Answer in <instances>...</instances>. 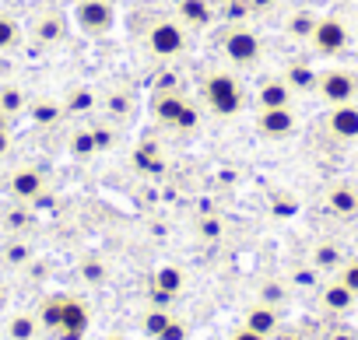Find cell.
<instances>
[{"label": "cell", "instance_id": "12", "mask_svg": "<svg viewBox=\"0 0 358 340\" xmlns=\"http://www.w3.org/2000/svg\"><path fill=\"white\" fill-rule=\"evenodd\" d=\"M355 302H358V295H355L351 288H344L337 277L327 281V284L320 288V309L330 312V316H344V312H351Z\"/></svg>", "mask_w": 358, "mask_h": 340}, {"label": "cell", "instance_id": "11", "mask_svg": "<svg viewBox=\"0 0 358 340\" xmlns=\"http://www.w3.org/2000/svg\"><path fill=\"white\" fill-rule=\"evenodd\" d=\"M257 130H260L264 137H271V140L288 137V133L295 130V112H292V105H281V109H260V116H257Z\"/></svg>", "mask_w": 358, "mask_h": 340}, {"label": "cell", "instance_id": "42", "mask_svg": "<svg viewBox=\"0 0 358 340\" xmlns=\"http://www.w3.org/2000/svg\"><path fill=\"white\" fill-rule=\"evenodd\" d=\"M8 119H11V116H4V112H0V130H8Z\"/></svg>", "mask_w": 358, "mask_h": 340}, {"label": "cell", "instance_id": "17", "mask_svg": "<svg viewBox=\"0 0 358 340\" xmlns=\"http://www.w3.org/2000/svg\"><path fill=\"white\" fill-rule=\"evenodd\" d=\"M344 249L337 246V242H316L313 246V267L320 270V274H337L341 267H344Z\"/></svg>", "mask_w": 358, "mask_h": 340}, {"label": "cell", "instance_id": "19", "mask_svg": "<svg viewBox=\"0 0 358 340\" xmlns=\"http://www.w3.org/2000/svg\"><path fill=\"white\" fill-rule=\"evenodd\" d=\"M64 102H57V98H36V102H29V116H32V123L36 126H57L60 119H64Z\"/></svg>", "mask_w": 358, "mask_h": 340}, {"label": "cell", "instance_id": "25", "mask_svg": "<svg viewBox=\"0 0 358 340\" xmlns=\"http://www.w3.org/2000/svg\"><path fill=\"white\" fill-rule=\"evenodd\" d=\"M22 109H29V98L18 84H4L0 88V112L4 116H18Z\"/></svg>", "mask_w": 358, "mask_h": 340}, {"label": "cell", "instance_id": "31", "mask_svg": "<svg viewBox=\"0 0 358 340\" xmlns=\"http://www.w3.org/2000/svg\"><path fill=\"white\" fill-rule=\"evenodd\" d=\"M71 151H74L78 158L95 154V137H92V130H78V133L71 137Z\"/></svg>", "mask_w": 358, "mask_h": 340}, {"label": "cell", "instance_id": "26", "mask_svg": "<svg viewBox=\"0 0 358 340\" xmlns=\"http://www.w3.org/2000/svg\"><path fill=\"white\" fill-rule=\"evenodd\" d=\"M169 319H172V312H169V309H162V305H151V309L144 312L141 326H144V333H148L151 340H158V333L169 326Z\"/></svg>", "mask_w": 358, "mask_h": 340}, {"label": "cell", "instance_id": "30", "mask_svg": "<svg viewBox=\"0 0 358 340\" xmlns=\"http://www.w3.org/2000/svg\"><path fill=\"white\" fill-rule=\"evenodd\" d=\"M197 235L208 239V242H218V239L225 235V221H222V218H201V221H197Z\"/></svg>", "mask_w": 358, "mask_h": 340}, {"label": "cell", "instance_id": "8", "mask_svg": "<svg viewBox=\"0 0 358 340\" xmlns=\"http://www.w3.org/2000/svg\"><path fill=\"white\" fill-rule=\"evenodd\" d=\"M8 193L15 200H39L46 193V172L36 165H25V168H15L11 179H8Z\"/></svg>", "mask_w": 358, "mask_h": 340}, {"label": "cell", "instance_id": "35", "mask_svg": "<svg viewBox=\"0 0 358 340\" xmlns=\"http://www.w3.org/2000/svg\"><path fill=\"white\" fill-rule=\"evenodd\" d=\"M92 137H95V151H109L116 144V130L113 126H92Z\"/></svg>", "mask_w": 358, "mask_h": 340}, {"label": "cell", "instance_id": "37", "mask_svg": "<svg viewBox=\"0 0 358 340\" xmlns=\"http://www.w3.org/2000/svg\"><path fill=\"white\" fill-rule=\"evenodd\" d=\"M29 260H32V249L29 246H8V263L18 267V263H29Z\"/></svg>", "mask_w": 358, "mask_h": 340}, {"label": "cell", "instance_id": "40", "mask_svg": "<svg viewBox=\"0 0 358 340\" xmlns=\"http://www.w3.org/2000/svg\"><path fill=\"white\" fill-rule=\"evenodd\" d=\"M8 151H11V133H8V130H0V158H4Z\"/></svg>", "mask_w": 358, "mask_h": 340}, {"label": "cell", "instance_id": "34", "mask_svg": "<svg viewBox=\"0 0 358 340\" xmlns=\"http://www.w3.org/2000/svg\"><path fill=\"white\" fill-rule=\"evenodd\" d=\"M187 337H190L187 323H183V319H176V316H172V319H169V326L158 333V340H187Z\"/></svg>", "mask_w": 358, "mask_h": 340}, {"label": "cell", "instance_id": "29", "mask_svg": "<svg viewBox=\"0 0 358 340\" xmlns=\"http://www.w3.org/2000/svg\"><path fill=\"white\" fill-rule=\"evenodd\" d=\"M260 302H267V305L281 309V305L288 302V284H281V281H267V284L260 288Z\"/></svg>", "mask_w": 358, "mask_h": 340}, {"label": "cell", "instance_id": "33", "mask_svg": "<svg viewBox=\"0 0 358 340\" xmlns=\"http://www.w3.org/2000/svg\"><path fill=\"white\" fill-rule=\"evenodd\" d=\"M81 277H85L88 284H102V281L109 277V270H106V263H99V260H85V263H81Z\"/></svg>", "mask_w": 358, "mask_h": 340}, {"label": "cell", "instance_id": "41", "mask_svg": "<svg viewBox=\"0 0 358 340\" xmlns=\"http://www.w3.org/2000/svg\"><path fill=\"white\" fill-rule=\"evenodd\" d=\"M330 340H355V333H351V330H337Z\"/></svg>", "mask_w": 358, "mask_h": 340}, {"label": "cell", "instance_id": "44", "mask_svg": "<svg viewBox=\"0 0 358 340\" xmlns=\"http://www.w3.org/2000/svg\"><path fill=\"white\" fill-rule=\"evenodd\" d=\"M355 168H358V158H355Z\"/></svg>", "mask_w": 358, "mask_h": 340}, {"label": "cell", "instance_id": "16", "mask_svg": "<svg viewBox=\"0 0 358 340\" xmlns=\"http://www.w3.org/2000/svg\"><path fill=\"white\" fill-rule=\"evenodd\" d=\"M215 18L211 0H179V22L187 29H208Z\"/></svg>", "mask_w": 358, "mask_h": 340}, {"label": "cell", "instance_id": "24", "mask_svg": "<svg viewBox=\"0 0 358 340\" xmlns=\"http://www.w3.org/2000/svg\"><path fill=\"white\" fill-rule=\"evenodd\" d=\"M316 15L313 11H295L292 18H288V25H285V32L292 36V39H313V32H316Z\"/></svg>", "mask_w": 358, "mask_h": 340}, {"label": "cell", "instance_id": "18", "mask_svg": "<svg viewBox=\"0 0 358 340\" xmlns=\"http://www.w3.org/2000/svg\"><path fill=\"white\" fill-rule=\"evenodd\" d=\"M257 98H260V109H281V105H292V88L285 77H271L264 81Z\"/></svg>", "mask_w": 358, "mask_h": 340}, {"label": "cell", "instance_id": "3", "mask_svg": "<svg viewBox=\"0 0 358 340\" xmlns=\"http://www.w3.org/2000/svg\"><path fill=\"white\" fill-rule=\"evenodd\" d=\"M316 95L327 105H348V102L358 98V77L344 67H327L316 77Z\"/></svg>", "mask_w": 358, "mask_h": 340}, {"label": "cell", "instance_id": "15", "mask_svg": "<svg viewBox=\"0 0 358 340\" xmlns=\"http://www.w3.org/2000/svg\"><path fill=\"white\" fill-rule=\"evenodd\" d=\"M246 326L264 333V337H274L281 330V312L274 305H267V302H257V305L246 309Z\"/></svg>", "mask_w": 358, "mask_h": 340}, {"label": "cell", "instance_id": "14", "mask_svg": "<svg viewBox=\"0 0 358 340\" xmlns=\"http://www.w3.org/2000/svg\"><path fill=\"white\" fill-rule=\"evenodd\" d=\"M323 204H327V211L334 218H355L358 214V190L351 183H337V186L327 190Z\"/></svg>", "mask_w": 358, "mask_h": 340}, {"label": "cell", "instance_id": "2", "mask_svg": "<svg viewBox=\"0 0 358 340\" xmlns=\"http://www.w3.org/2000/svg\"><path fill=\"white\" fill-rule=\"evenodd\" d=\"M155 116H158L165 126H172V130H194L197 119H201L197 109L187 102V95L176 91V88L158 91V98H155Z\"/></svg>", "mask_w": 358, "mask_h": 340}, {"label": "cell", "instance_id": "1", "mask_svg": "<svg viewBox=\"0 0 358 340\" xmlns=\"http://www.w3.org/2000/svg\"><path fill=\"white\" fill-rule=\"evenodd\" d=\"M204 102H208V109H211L215 116L232 119V116L243 112V105H246V91H243V84H239L236 74H229V71H215V74L204 77Z\"/></svg>", "mask_w": 358, "mask_h": 340}, {"label": "cell", "instance_id": "39", "mask_svg": "<svg viewBox=\"0 0 358 340\" xmlns=\"http://www.w3.org/2000/svg\"><path fill=\"white\" fill-rule=\"evenodd\" d=\"M229 340H267V337H264V333H257V330H250V326L243 323V326H239V330H236Z\"/></svg>", "mask_w": 358, "mask_h": 340}, {"label": "cell", "instance_id": "4", "mask_svg": "<svg viewBox=\"0 0 358 340\" xmlns=\"http://www.w3.org/2000/svg\"><path fill=\"white\" fill-rule=\"evenodd\" d=\"M222 50H225V57H229L236 67H253V64L260 60V53H264V43H260V36H257L253 29L232 25V29L225 32V39H222Z\"/></svg>", "mask_w": 358, "mask_h": 340}, {"label": "cell", "instance_id": "38", "mask_svg": "<svg viewBox=\"0 0 358 340\" xmlns=\"http://www.w3.org/2000/svg\"><path fill=\"white\" fill-rule=\"evenodd\" d=\"M316 274H320L316 267H306V270H295V274H292V281H295V284H302V288H313V284H316Z\"/></svg>", "mask_w": 358, "mask_h": 340}, {"label": "cell", "instance_id": "36", "mask_svg": "<svg viewBox=\"0 0 358 340\" xmlns=\"http://www.w3.org/2000/svg\"><path fill=\"white\" fill-rule=\"evenodd\" d=\"M106 105H109V112H113V116H120V119L130 112V98H127V95H109V98H106Z\"/></svg>", "mask_w": 358, "mask_h": 340}, {"label": "cell", "instance_id": "5", "mask_svg": "<svg viewBox=\"0 0 358 340\" xmlns=\"http://www.w3.org/2000/svg\"><path fill=\"white\" fill-rule=\"evenodd\" d=\"M148 50L155 57H179L187 50V25L176 18H158L148 29Z\"/></svg>", "mask_w": 358, "mask_h": 340}, {"label": "cell", "instance_id": "21", "mask_svg": "<svg viewBox=\"0 0 358 340\" xmlns=\"http://www.w3.org/2000/svg\"><path fill=\"white\" fill-rule=\"evenodd\" d=\"M39 330H43V323H39V316H32V312H15L11 323H8V337H11V340H36Z\"/></svg>", "mask_w": 358, "mask_h": 340}, {"label": "cell", "instance_id": "22", "mask_svg": "<svg viewBox=\"0 0 358 340\" xmlns=\"http://www.w3.org/2000/svg\"><path fill=\"white\" fill-rule=\"evenodd\" d=\"M64 305H67V295H53V298H46L43 305H39V323H43V330H60V323H64Z\"/></svg>", "mask_w": 358, "mask_h": 340}, {"label": "cell", "instance_id": "27", "mask_svg": "<svg viewBox=\"0 0 358 340\" xmlns=\"http://www.w3.org/2000/svg\"><path fill=\"white\" fill-rule=\"evenodd\" d=\"M22 43V25L11 15H0V53H8Z\"/></svg>", "mask_w": 358, "mask_h": 340}, {"label": "cell", "instance_id": "9", "mask_svg": "<svg viewBox=\"0 0 358 340\" xmlns=\"http://www.w3.org/2000/svg\"><path fill=\"white\" fill-rule=\"evenodd\" d=\"M183 284H187V274L179 267H158L155 277H151V302L169 309V302L183 291Z\"/></svg>", "mask_w": 358, "mask_h": 340}, {"label": "cell", "instance_id": "10", "mask_svg": "<svg viewBox=\"0 0 358 340\" xmlns=\"http://www.w3.org/2000/svg\"><path fill=\"white\" fill-rule=\"evenodd\" d=\"M327 133L337 140H358V105H330L327 112Z\"/></svg>", "mask_w": 358, "mask_h": 340}, {"label": "cell", "instance_id": "13", "mask_svg": "<svg viewBox=\"0 0 358 340\" xmlns=\"http://www.w3.org/2000/svg\"><path fill=\"white\" fill-rule=\"evenodd\" d=\"M85 330H88V305L67 295L64 323H60V330H57V333H60V340H81V337H85Z\"/></svg>", "mask_w": 358, "mask_h": 340}, {"label": "cell", "instance_id": "6", "mask_svg": "<svg viewBox=\"0 0 358 340\" xmlns=\"http://www.w3.org/2000/svg\"><path fill=\"white\" fill-rule=\"evenodd\" d=\"M74 22H78V29L85 36H106L116 22V4L113 0H78Z\"/></svg>", "mask_w": 358, "mask_h": 340}, {"label": "cell", "instance_id": "7", "mask_svg": "<svg viewBox=\"0 0 358 340\" xmlns=\"http://www.w3.org/2000/svg\"><path fill=\"white\" fill-rule=\"evenodd\" d=\"M348 39H351V32H348V25L341 22V18H320L316 22V32H313V50L320 53V57H341L344 50H348Z\"/></svg>", "mask_w": 358, "mask_h": 340}, {"label": "cell", "instance_id": "20", "mask_svg": "<svg viewBox=\"0 0 358 340\" xmlns=\"http://www.w3.org/2000/svg\"><path fill=\"white\" fill-rule=\"evenodd\" d=\"M64 18L60 15H43L36 25H32V36L43 43V46H57V43H64Z\"/></svg>", "mask_w": 358, "mask_h": 340}, {"label": "cell", "instance_id": "43", "mask_svg": "<svg viewBox=\"0 0 358 340\" xmlns=\"http://www.w3.org/2000/svg\"><path fill=\"white\" fill-rule=\"evenodd\" d=\"M106 340H127V337H120V333H109V337H106Z\"/></svg>", "mask_w": 358, "mask_h": 340}, {"label": "cell", "instance_id": "32", "mask_svg": "<svg viewBox=\"0 0 358 340\" xmlns=\"http://www.w3.org/2000/svg\"><path fill=\"white\" fill-rule=\"evenodd\" d=\"M337 281H341L344 288H351V291L358 295V256H351V260H344V267L337 270Z\"/></svg>", "mask_w": 358, "mask_h": 340}, {"label": "cell", "instance_id": "23", "mask_svg": "<svg viewBox=\"0 0 358 340\" xmlns=\"http://www.w3.org/2000/svg\"><path fill=\"white\" fill-rule=\"evenodd\" d=\"M316 71L313 67H306V64H292L288 71H285V81H288V88L292 91H316Z\"/></svg>", "mask_w": 358, "mask_h": 340}, {"label": "cell", "instance_id": "28", "mask_svg": "<svg viewBox=\"0 0 358 340\" xmlns=\"http://www.w3.org/2000/svg\"><path fill=\"white\" fill-rule=\"evenodd\" d=\"M92 105H95L92 88H74V91L67 95V102H64V109H67V112H88Z\"/></svg>", "mask_w": 358, "mask_h": 340}]
</instances>
